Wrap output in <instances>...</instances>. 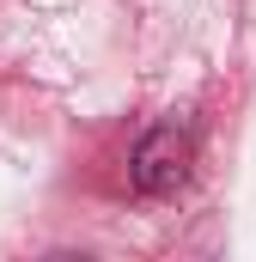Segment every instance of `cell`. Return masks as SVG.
<instances>
[{
	"label": "cell",
	"instance_id": "obj_1",
	"mask_svg": "<svg viewBox=\"0 0 256 262\" xmlns=\"http://www.w3.org/2000/svg\"><path fill=\"white\" fill-rule=\"evenodd\" d=\"M128 177H134V189L140 195H171L183 177H189V134L183 128H153L140 146H134V159H128Z\"/></svg>",
	"mask_w": 256,
	"mask_h": 262
}]
</instances>
